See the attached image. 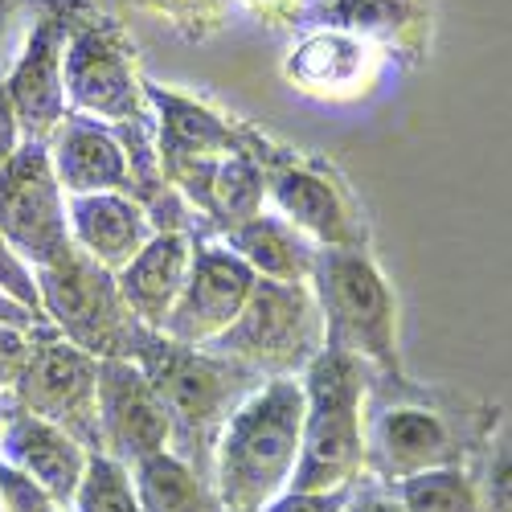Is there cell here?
Masks as SVG:
<instances>
[{
    "label": "cell",
    "mask_w": 512,
    "mask_h": 512,
    "mask_svg": "<svg viewBox=\"0 0 512 512\" xmlns=\"http://www.w3.org/2000/svg\"><path fill=\"white\" fill-rule=\"evenodd\" d=\"M377 58L381 54L369 41H361L353 33H340L328 25H304V37L295 41L283 62V78L291 87H300L304 95L349 99V95L365 91Z\"/></svg>",
    "instance_id": "obj_19"
},
{
    "label": "cell",
    "mask_w": 512,
    "mask_h": 512,
    "mask_svg": "<svg viewBox=\"0 0 512 512\" xmlns=\"http://www.w3.org/2000/svg\"><path fill=\"white\" fill-rule=\"evenodd\" d=\"M132 480H136L140 512H226V504L218 500V488L201 480L173 451L140 459L132 467Z\"/></svg>",
    "instance_id": "obj_23"
},
{
    "label": "cell",
    "mask_w": 512,
    "mask_h": 512,
    "mask_svg": "<svg viewBox=\"0 0 512 512\" xmlns=\"http://www.w3.org/2000/svg\"><path fill=\"white\" fill-rule=\"evenodd\" d=\"M349 496H353V488H345V492H283L263 512H345Z\"/></svg>",
    "instance_id": "obj_32"
},
{
    "label": "cell",
    "mask_w": 512,
    "mask_h": 512,
    "mask_svg": "<svg viewBox=\"0 0 512 512\" xmlns=\"http://www.w3.org/2000/svg\"><path fill=\"white\" fill-rule=\"evenodd\" d=\"M29 353H33V332H21L13 324H0V394H13L17 377L25 373Z\"/></svg>",
    "instance_id": "obj_31"
},
{
    "label": "cell",
    "mask_w": 512,
    "mask_h": 512,
    "mask_svg": "<svg viewBox=\"0 0 512 512\" xmlns=\"http://www.w3.org/2000/svg\"><path fill=\"white\" fill-rule=\"evenodd\" d=\"M33 25V0H0V78L17 62Z\"/></svg>",
    "instance_id": "obj_29"
},
{
    "label": "cell",
    "mask_w": 512,
    "mask_h": 512,
    "mask_svg": "<svg viewBox=\"0 0 512 512\" xmlns=\"http://www.w3.org/2000/svg\"><path fill=\"white\" fill-rule=\"evenodd\" d=\"M345 512H406L398 492L386 488V484H373V480H361L345 504Z\"/></svg>",
    "instance_id": "obj_33"
},
{
    "label": "cell",
    "mask_w": 512,
    "mask_h": 512,
    "mask_svg": "<svg viewBox=\"0 0 512 512\" xmlns=\"http://www.w3.org/2000/svg\"><path fill=\"white\" fill-rule=\"evenodd\" d=\"M0 291L9 295V300H17L21 308H29L33 316L50 320L46 308H41V291H37V279H33V267L17 259V250L0 238Z\"/></svg>",
    "instance_id": "obj_28"
},
{
    "label": "cell",
    "mask_w": 512,
    "mask_h": 512,
    "mask_svg": "<svg viewBox=\"0 0 512 512\" xmlns=\"http://www.w3.org/2000/svg\"><path fill=\"white\" fill-rule=\"evenodd\" d=\"M46 148H50L54 173H58V185L66 197L132 189L127 152H123V140L111 123H99L87 115H66Z\"/></svg>",
    "instance_id": "obj_18"
},
{
    "label": "cell",
    "mask_w": 512,
    "mask_h": 512,
    "mask_svg": "<svg viewBox=\"0 0 512 512\" xmlns=\"http://www.w3.org/2000/svg\"><path fill=\"white\" fill-rule=\"evenodd\" d=\"M17 148H21V127H17L13 103H9V95H5V78H0V164H5Z\"/></svg>",
    "instance_id": "obj_35"
},
{
    "label": "cell",
    "mask_w": 512,
    "mask_h": 512,
    "mask_svg": "<svg viewBox=\"0 0 512 512\" xmlns=\"http://www.w3.org/2000/svg\"><path fill=\"white\" fill-rule=\"evenodd\" d=\"M254 283H259V275L218 234H193V267L173 316L164 324V336L193 349L213 345L242 316Z\"/></svg>",
    "instance_id": "obj_13"
},
{
    "label": "cell",
    "mask_w": 512,
    "mask_h": 512,
    "mask_svg": "<svg viewBox=\"0 0 512 512\" xmlns=\"http://www.w3.org/2000/svg\"><path fill=\"white\" fill-rule=\"evenodd\" d=\"M132 5L164 17L189 41H205L213 33H222L238 13V0H132Z\"/></svg>",
    "instance_id": "obj_26"
},
{
    "label": "cell",
    "mask_w": 512,
    "mask_h": 512,
    "mask_svg": "<svg viewBox=\"0 0 512 512\" xmlns=\"http://www.w3.org/2000/svg\"><path fill=\"white\" fill-rule=\"evenodd\" d=\"M193 267V234H156L132 263H127L115 279L132 316L152 328L164 332L168 316H173L185 279Z\"/></svg>",
    "instance_id": "obj_21"
},
{
    "label": "cell",
    "mask_w": 512,
    "mask_h": 512,
    "mask_svg": "<svg viewBox=\"0 0 512 512\" xmlns=\"http://www.w3.org/2000/svg\"><path fill=\"white\" fill-rule=\"evenodd\" d=\"M17 414V402H13V394H0V431H5V422Z\"/></svg>",
    "instance_id": "obj_37"
},
{
    "label": "cell",
    "mask_w": 512,
    "mask_h": 512,
    "mask_svg": "<svg viewBox=\"0 0 512 512\" xmlns=\"http://www.w3.org/2000/svg\"><path fill=\"white\" fill-rule=\"evenodd\" d=\"M148 103L156 115V152L168 185H177L197 168L242 148L238 119H226L222 111H213L181 91H168L152 78H148Z\"/></svg>",
    "instance_id": "obj_15"
},
{
    "label": "cell",
    "mask_w": 512,
    "mask_h": 512,
    "mask_svg": "<svg viewBox=\"0 0 512 512\" xmlns=\"http://www.w3.org/2000/svg\"><path fill=\"white\" fill-rule=\"evenodd\" d=\"M164 406L168 418V451L185 459L201 480L213 484V451L226 431L230 414L263 386L259 373L213 353L193 349L164 332H144L132 357Z\"/></svg>",
    "instance_id": "obj_2"
},
{
    "label": "cell",
    "mask_w": 512,
    "mask_h": 512,
    "mask_svg": "<svg viewBox=\"0 0 512 512\" xmlns=\"http://www.w3.org/2000/svg\"><path fill=\"white\" fill-rule=\"evenodd\" d=\"M250 156L263 168L267 205L316 246H369V218L345 173L320 152L287 148L259 127L242 123Z\"/></svg>",
    "instance_id": "obj_6"
},
{
    "label": "cell",
    "mask_w": 512,
    "mask_h": 512,
    "mask_svg": "<svg viewBox=\"0 0 512 512\" xmlns=\"http://www.w3.org/2000/svg\"><path fill=\"white\" fill-rule=\"evenodd\" d=\"M70 512H140L132 467H123L111 455H91Z\"/></svg>",
    "instance_id": "obj_25"
},
{
    "label": "cell",
    "mask_w": 512,
    "mask_h": 512,
    "mask_svg": "<svg viewBox=\"0 0 512 512\" xmlns=\"http://www.w3.org/2000/svg\"><path fill=\"white\" fill-rule=\"evenodd\" d=\"M300 25H328L353 33L398 62H422L431 46V5L426 0H316L304 9Z\"/></svg>",
    "instance_id": "obj_16"
},
{
    "label": "cell",
    "mask_w": 512,
    "mask_h": 512,
    "mask_svg": "<svg viewBox=\"0 0 512 512\" xmlns=\"http://www.w3.org/2000/svg\"><path fill=\"white\" fill-rule=\"evenodd\" d=\"M13 402L25 414H37L70 439H78L91 455L103 451L99 439V361L82 353L78 345L58 332L41 328L33 332V353L25 361V373L13 386Z\"/></svg>",
    "instance_id": "obj_11"
},
{
    "label": "cell",
    "mask_w": 512,
    "mask_h": 512,
    "mask_svg": "<svg viewBox=\"0 0 512 512\" xmlns=\"http://www.w3.org/2000/svg\"><path fill=\"white\" fill-rule=\"evenodd\" d=\"M99 439L123 467L168 451V418L136 361H99Z\"/></svg>",
    "instance_id": "obj_14"
},
{
    "label": "cell",
    "mask_w": 512,
    "mask_h": 512,
    "mask_svg": "<svg viewBox=\"0 0 512 512\" xmlns=\"http://www.w3.org/2000/svg\"><path fill=\"white\" fill-rule=\"evenodd\" d=\"M0 512H62L46 492L9 463H0Z\"/></svg>",
    "instance_id": "obj_30"
},
{
    "label": "cell",
    "mask_w": 512,
    "mask_h": 512,
    "mask_svg": "<svg viewBox=\"0 0 512 512\" xmlns=\"http://www.w3.org/2000/svg\"><path fill=\"white\" fill-rule=\"evenodd\" d=\"M308 5H316V0H308Z\"/></svg>",
    "instance_id": "obj_38"
},
{
    "label": "cell",
    "mask_w": 512,
    "mask_h": 512,
    "mask_svg": "<svg viewBox=\"0 0 512 512\" xmlns=\"http://www.w3.org/2000/svg\"><path fill=\"white\" fill-rule=\"evenodd\" d=\"M238 9L263 17L267 25H300L308 0H238Z\"/></svg>",
    "instance_id": "obj_34"
},
{
    "label": "cell",
    "mask_w": 512,
    "mask_h": 512,
    "mask_svg": "<svg viewBox=\"0 0 512 512\" xmlns=\"http://www.w3.org/2000/svg\"><path fill=\"white\" fill-rule=\"evenodd\" d=\"M500 422L492 402L373 369L365 390V480L398 488L439 467H472Z\"/></svg>",
    "instance_id": "obj_1"
},
{
    "label": "cell",
    "mask_w": 512,
    "mask_h": 512,
    "mask_svg": "<svg viewBox=\"0 0 512 512\" xmlns=\"http://www.w3.org/2000/svg\"><path fill=\"white\" fill-rule=\"evenodd\" d=\"M66 103L70 115H87L111 127L152 115L136 41L91 0H82L66 41Z\"/></svg>",
    "instance_id": "obj_9"
},
{
    "label": "cell",
    "mask_w": 512,
    "mask_h": 512,
    "mask_svg": "<svg viewBox=\"0 0 512 512\" xmlns=\"http://www.w3.org/2000/svg\"><path fill=\"white\" fill-rule=\"evenodd\" d=\"M308 287L324 316V349L353 353L377 373H406L398 295L373 259V246H316Z\"/></svg>",
    "instance_id": "obj_5"
},
{
    "label": "cell",
    "mask_w": 512,
    "mask_h": 512,
    "mask_svg": "<svg viewBox=\"0 0 512 512\" xmlns=\"http://www.w3.org/2000/svg\"><path fill=\"white\" fill-rule=\"evenodd\" d=\"M369 365L324 349L304 369V439L287 492H345L365 480V390Z\"/></svg>",
    "instance_id": "obj_4"
},
{
    "label": "cell",
    "mask_w": 512,
    "mask_h": 512,
    "mask_svg": "<svg viewBox=\"0 0 512 512\" xmlns=\"http://www.w3.org/2000/svg\"><path fill=\"white\" fill-rule=\"evenodd\" d=\"M66 205L70 197L58 185L50 148L21 140V148L0 164V238L33 271L74 250Z\"/></svg>",
    "instance_id": "obj_10"
},
{
    "label": "cell",
    "mask_w": 512,
    "mask_h": 512,
    "mask_svg": "<svg viewBox=\"0 0 512 512\" xmlns=\"http://www.w3.org/2000/svg\"><path fill=\"white\" fill-rule=\"evenodd\" d=\"M33 279L50 324L95 361H132L144 332H152L127 308L115 271L99 267L78 246L58 263L33 271Z\"/></svg>",
    "instance_id": "obj_7"
},
{
    "label": "cell",
    "mask_w": 512,
    "mask_h": 512,
    "mask_svg": "<svg viewBox=\"0 0 512 512\" xmlns=\"http://www.w3.org/2000/svg\"><path fill=\"white\" fill-rule=\"evenodd\" d=\"M406 512H484L472 467H439L394 488Z\"/></svg>",
    "instance_id": "obj_24"
},
{
    "label": "cell",
    "mask_w": 512,
    "mask_h": 512,
    "mask_svg": "<svg viewBox=\"0 0 512 512\" xmlns=\"http://www.w3.org/2000/svg\"><path fill=\"white\" fill-rule=\"evenodd\" d=\"M0 324H13V328H21V332H41V328H54L50 320H41V316H33L29 308H21L17 300H9L5 291H0Z\"/></svg>",
    "instance_id": "obj_36"
},
{
    "label": "cell",
    "mask_w": 512,
    "mask_h": 512,
    "mask_svg": "<svg viewBox=\"0 0 512 512\" xmlns=\"http://www.w3.org/2000/svg\"><path fill=\"white\" fill-rule=\"evenodd\" d=\"M222 242L259 279H271V283H308L312 279L316 242L295 230L287 218H279L271 205L259 213V218H250L238 230L222 234Z\"/></svg>",
    "instance_id": "obj_22"
},
{
    "label": "cell",
    "mask_w": 512,
    "mask_h": 512,
    "mask_svg": "<svg viewBox=\"0 0 512 512\" xmlns=\"http://www.w3.org/2000/svg\"><path fill=\"white\" fill-rule=\"evenodd\" d=\"M0 463H9L13 472L33 480L62 512H70V504L78 496V484H82V476H87L91 451L78 439H70L62 426L17 410L5 422V431H0Z\"/></svg>",
    "instance_id": "obj_17"
},
{
    "label": "cell",
    "mask_w": 512,
    "mask_h": 512,
    "mask_svg": "<svg viewBox=\"0 0 512 512\" xmlns=\"http://www.w3.org/2000/svg\"><path fill=\"white\" fill-rule=\"evenodd\" d=\"M304 381H263L226 422L213 451V488L226 512H263L295 476L304 439Z\"/></svg>",
    "instance_id": "obj_3"
},
{
    "label": "cell",
    "mask_w": 512,
    "mask_h": 512,
    "mask_svg": "<svg viewBox=\"0 0 512 512\" xmlns=\"http://www.w3.org/2000/svg\"><path fill=\"white\" fill-rule=\"evenodd\" d=\"M205 349L246 365L263 381L304 377V369L324 353V316L312 287L259 279L242 316Z\"/></svg>",
    "instance_id": "obj_8"
},
{
    "label": "cell",
    "mask_w": 512,
    "mask_h": 512,
    "mask_svg": "<svg viewBox=\"0 0 512 512\" xmlns=\"http://www.w3.org/2000/svg\"><path fill=\"white\" fill-rule=\"evenodd\" d=\"M70 238L82 254L107 271H123L156 238V226L144 205L127 193H87L70 197Z\"/></svg>",
    "instance_id": "obj_20"
},
{
    "label": "cell",
    "mask_w": 512,
    "mask_h": 512,
    "mask_svg": "<svg viewBox=\"0 0 512 512\" xmlns=\"http://www.w3.org/2000/svg\"><path fill=\"white\" fill-rule=\"evenodd\" d=\"M82 0H33V25L5 74V95L13 103L21 140L50 144L70 115L66 103V41Z\"/></svg>",
    "instance_id": "obj_12"
},
{
    "label": "cell",
    "mask_w": 512,
    "mask_h": 512,
    "mask_svg": "<svg viewBox=\"0 0 512 512\" xmlns=\"http://www.w3.org/2000/svg\"><path fill=\"white\" fill-rule=\"evenodd\" d=\"M472 476H476L484 512H512V426L508 422H500V431L488 439V447L472 463Z\"/></svg>",
    "instance_id": "obj_27"
}]
</instances>
